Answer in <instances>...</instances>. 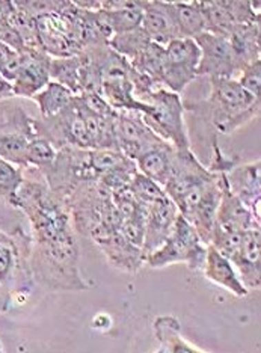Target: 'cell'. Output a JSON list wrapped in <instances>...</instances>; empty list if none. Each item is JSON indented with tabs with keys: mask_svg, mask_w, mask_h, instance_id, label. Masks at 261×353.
I'll list each match as a JSON object with an SVG mask.
<instances>
[{
	"mask_svg": "<svg viewBox=\"0 0 261 353\" xmlns=\"http://www.w3.org/2000/svg\"><path fill=\"white\" fill-rule=\"evenodd\" d=\"M14 207L32 223L35 246L30 250L32 274L49 290H86L79 274V246L70 212L58 194L34 181H23Z\"/></svg>",
	"mask_w": 261,
	"mask_h": 353,
	"instance_id": "obj_1",
	"label": "cell"
},
{
	"mask_svg": "<svg viewBox=\"0 0 261 353\" xmlns=\"http://www.w3.org/2000/svg\"><path fill=\"white\" fill-rule=\"evenodd\" d=\"M210 97L185 106L209 119L218 133L229 134L260 115V99L252 97L231 77H210Z\"/></svg>",
	"mask_w": 261,
	"mask_h": 353,
	"instance_id": "obj_2",
	"label": "cell"
},
{
	"mask_svg": "<svg viewBox=\"0 0 261 353\" xmlns=\"http://www.w3.org/2000/svg\"><path fill=\"white\" fill-rule=\"evenodd\" d=\"M147 110L140 114L142 121L160 139L168 142L176 151H189L191 142L185 127V104L180 95L163 88L145 99Z\"/></svg>",
	"mask_w": 261,
	"mask_h": 353,
	"instance_id": "obj_3",
	"label": "cell"
},
{
	"mask_svg": "<svg viewBox=\"0 0 261 353\" xmlns=\"http://www.w3.org/2000/svg\"><path fill=\"white\" fill-rule=\"evenodd\" d=\"M205 250L207 245L201 242L195 228L178 213L169 237L159 250L147 256L145 263L153 269L186 263L192 270H198L204 266Z\"/></svg>",
	"mask_w": 261,
	"mask_h": 353,
	"instance_id": "obj_4",
	"label": "cell"
},
{
	"mask_svg": "<svg viewBox=\"0 0 261 353\" xmlns=\"http://www.w3.org/2000/svg\"><path fill=\"white\" fill-rule=\"evenodd\" d=\"M201 50L195 39L177 38L165 46V68L162 85L171 92L181 94L185 88L198 76Z\"/></svg>",
	"mask_w": 261,
	"mask_h": 353,
	"instance_id": "obj_5",
	"label": "cell"
},
{
	"mask_svg": "<svg viewBox=\"0 0 261 353\" xmlns=\"http://www.w3.org/2000/svg\"><path fill=\"white\" fill-rule=\"evenodd\" d=\"M115 136L118 151L125 157L136 160L145 151L165 143L153 130L144 124L138 112L120 110L115 121Z\"/></svg>",
	"mask_w": 261,
	"mask_h": 353,
	"instance_id": "obj_6",
	"label": "cell"
},
{
	"mask_svg": "<svg viewBox=\"0 0 261 353\" xmlns=\"http://www.w3.org/2000/svg\"><path fill=\"white\" fill-rule=\"evenodd\" d=\"M195 43L201 50L198 76L209 77H231L239 71L229 39L210 32H202L195 38Z\"/></svg>",
	"mask_w": 261,
	"mask_h": 353,
	"instance_id": "obj_7",
	"label": "cell"
},
{
	"mask_svg": "<svg viewBox=\"0 0 261 353\" xmlns=\"http://www.w3.org/2000/svg\"><path fill=\"white\" fill-rule=\"evenodd\" d=\"M52 56L44 50H28L21 53V65L12 86L14 95L32 99L50 82Z\"/></svg>",
	"mask_w": 261,
	"mask_h": 353,
	"instance_id": "obj_8",
	"label": "cell"
},
{
	"mask_svg": "<svg viewBox=\"0 0 261 353\" xmlns=\"http://www.w3.org/2000/svg\"><path fill=\"white\" fill-rule=\"evenodd\" d=\"M177 214L178 208L172 203V199L168 195L157 199L156 203L148 207L144 245H142L144 261L149 254L159 250L165 243V240L169 237L174 228V223H176Z\"/></svg>",
	"mask_w": 261,
	"mask_h": 353,
	"instance_id": "obj_9",
	"label": "cell"
},
{
	"mask_svg": "<svg viewBox=\"0 0 261 353\" xmlns=\"http://www.w3.org/2000/svg\"><path fill=\"white\" fill-rule=\"evenodd\" d=\"M219 183L220 201L216 210L215 227L224 231H247L251 228H260V221H257L249 208L229 190L227 174H219Z\"/></svg>",
	"mask_w": 261,
	"mask_h": 353,
	"instance_id": "obj_10",
	"label": "cell"
},
{
	"mask_svg": "<svg viewBox=\"0 0 261 353\" xmlns=\"http://www.w3.org/2000/svg\"><path fill=\"white\" fill-rule=\"evenodd\" d=\"M240 274L243 285L248 290H260L261 284V234L260 228L243 232L239 250L229 259Z\"/></svg>",
	"mask_w": 261,
	"mask_h": 353,
	"instance_id": "obj_11",
	"label": "cell"
},
{
	"mask_svg": "<svg viewBox=\"0 0 261 353\" xmlns=\"http://www.w3.org/2000/svg\"><path fill=\"white\" fill-rule=\"evenodd\" d=\"M228 188L260 221V160L254 163L233 166L227 172Z\"/></svg>",
	"mask_w": 261,
	"mask_h": 353,
	"instance_id": "obj_12",
	"label": "cell"
},
{
	"mask_svg": "<svg viewBox=\"0 0 261 353\" xmlns=\"http://www.w3.org/2000/svg\"><path fill=\"white\" fill-rule=\"evenodd\" d=\"M204 275L211 283L225 288L227 292L233 293L236 298H244L249 290L243 285L242 279L237 275L234 266L228 259L220 254L215 246L207 245L204 260Z\"/></svg>",
	"mask_w": 261,
	"mask_h": 353,
	"instance_id": "obj_13",
	"label": "cell"
},
{
	"mask_svg": "<svg viewBox=\"0 0 261 353\" xmlns=\"http://www.w3.org/2000/svg\"><path fill=\"white\" fill-rule=\"evenodd\" d=\"M142 29L147 32L149 41L159 46H168L178 38L176 25L172 20L169 2H148L142 19Z\"/></svg>",
	"mask_w": 261,
	"mask_h": 353,
	"instance_id": "obj_14",
	"label": "cell"
},
{
	"mask_svg": "<svg viewBox=\"0 0 261 353\" xmlns=\"http://www.w3.org/2000/svg\"><path fill=\"white\" fill-rule=\"evenodd\" d=\"M98 246L114 268L127 272V274H136L145 263L140 248L129 242L120 230L112 232L106 240L98 243Z\"/></svg>",
	"mask_w": 261,
	"mask_h": 353,
	"instance_id": "obj_15",
	"label": "cell"
},
{
	"mask_svg": "<svg viewBox=\"0 0 261 353\" xmlns=\"http://www.w3.org/2000/svg\"><path fill=\"white\" fill-rule=\"evenodd\" d=\"M228 39L239 71L260 59V23L236 25Z\"/></svg>",
	"mask_w": 261,
	"mask_h": 353,
	"instance_id": "obj_16",
	"label": "cell"
},
{
	"mask_svg": "<svg viewBox=\"0 0 261 353\" xmlns=\"http://www.w3.org/2000/svg\"><path fill=\"white\" fill-rule=\"evenodd\" d=\"M154 336L159 341L160 353H204L205 350L192 346L181 334L178 320L171 316L157 317L153 323Z\"/></svg>",
	"mask_w": 261,
	"mask_h": 353,
	"instance_id": "obj_17",
	"label": "cell"
},
{
	"mask_svg": "<svg viewBox=\"0 0 261 353\" xmlns=\"http://www.w3.org/2000/svg\"><path fill=\"white\" fill-rule=\"evenodd\" d=\"M174 151L176 150L172 148L171 143L165 142L159 147L145 151L144 154L134 160V163H136V168L140 174H144L148 179L154 180L157 184L165 188L171 174Z\"/></svg>",
	"mask_w": 261,
	"mask_h": 353,
	"instance_id": "obj_18",
	"label": "cell"
},
{
	"mask_svg": "<svg viewBox=\"0 0 261 353\" xmlns=\"http://www.w3.org/2000/svg\"><path fill=\"white\" fill-rule=\"evenodd\" d=\"M178 38L195 39L205 32V21L198 2H169Z\"/></svg>",
	"mask_w": 261,
	"mask_h": 353,
	"instance_id": "obj_19",
	"label": "cell"
},
{
	"mask_svg": "<svg viewBox=\"0 0 261 353\" xmlns=\"http://www.w3.org/2000/svg\"><path fill=\"white\" fill-rule=\"evenodd\" d=\"M201 8L205 21V32L219 37L228 38L236 26V23L225 5V0H209V2H198Z\"/></svg>",
	"mask_w": 261,
	"mask_h": 353,
	"instance_id": "obj_20",
	"label": "cell"
},
{
	"mask_svg": "<svg viewBox=\"0 0 261 353\" xmlns=\"http://www.w3.org/2000/svg\"><path fill=\"white\" fill-rule=\"evenodd\" d=\"M74 94L67 90L65 86L50 80L49 85H47L43 91L35 94L32 100L38 103L41 118H52L61 114V112L71 103Z\"/></svg>",
	"mask_w": 261,
	"mask_h": 353,
	"instance_id": "obj_21",
	"label": "cell"
},
{
	"mask_svg": "<svg viewBox=\"0 0 261 353\" xmlns=\"http://www.w3.org/2000/svg\"><path fill=\"white\" fill-rule=\"evenodd\" d=\"M50 80L65 86L74 95L82 94L81 86V61L77 56L70 58H52Z\"/></svg>",
	"mask_w": 261,
	"mask_h": 353,
	"instance_id": "obj_22",
	"label": "cell"
},
{
	"mask_svg": "<svg viewBox=\"0 0 261 353\" xmlns=\"http://www.w3.org/2000/svg\"><path fill=\"white\" fill-rule=\"evenodd\" d=\"M149 43L152 41H149L147 32L140 26L134 30L123 32V34H115L109 39L107 46L115 53H118L129 62H132L147 49Z\"/></svg>",
	"mask_w": 261,
	"mask_h": 353,
	"instance_id": "obj_23",
	"label": "cell"
},
{
	"mask_svg": "<svg viewBox=\"0 0 261 353\" xmlns=\"http://www.w3.org/2000/svg\"><path fill=\"white\" fill-rule=\"evenodd\" d=\"M130 65L138 73L149 77L157 85H162L165 68V47L152 41L136 59L130 62Z\"/></svg>",
	"mask_w": 261,
	"mask_h": 353,
	"instance_id": "obj_24",
	"label": "cell"
},
{
	"mask_svg": "<svg viewBox=\"0 0 261 353\" xmlns=\"http://www.w3.org/2000/svg\"><path fill=\"white\" fill-rule=\"evenodd\" d=\"M34 134L28 132H0V159L12 165L28 168L26 148Z\"/></svg>",
	"mask_w": 261,
	"mask_h": 353,
	"instance_id": "obj_25",
	"label": "cell"
},
{
	"mask_svg": "<svg viewBox=\"0 0 261 353\" xmlns=\"http://www.w3.org/2000/svg\"><path fill=\"white\" fill-rule=\"evenodd\" d=\"M56 156L58 150L49 139L41 138V136H35V138L29 139L26 148L28 166H36L39 168V171L44 172L53 166Z\"/></svg>",
	"mask_w": 261,
	"mask_h": 353,
	"instance_id": "obj_26",
	"label": "cell"
},
{
	"mask_svg": "<svg viewBox=\"0 0 261 353\" xmlns=\"http://www.w3.org/2000/svg\"><path fill=\"white\" fill-rule=\"evenodd\" d=\"M100 11L114 35L140 28L142 19H144V10H139V8H133V10H112V11L100 10Z\"/></svg>",
	"mask_w": 261,
	"mask_h": 353,
	"instance_id": "obj_27",
	"label": "cell"
},
{
	"mask_svg": "<svg viewBox=\"0 0 261 353\" xmlns=\"http://www.w3.org/2000/svg\"><path fill=\"white\" fill-rule=\"evenodd\" d=\"M23 181H25V179H23L21 166L12 165L0 159V199L14 205L15 196H17V192L21 188Z\"/></svg>",
	"mask_w": 261,
	"mask_h": 353,
	"instance_id": "obj_28",
	"label": "cell"
},
{
	"mask_svg": "<svg viewBox=\"0 0 261 353\" xmlns=\"http://www.w3.org/2000/svg\"><path fill=\"white\" fill-rule=\"evenodd\" d=\"M129 189L133 196L136 198V201L144 204L145 207H149L153 203H156L157 199H160L166 195L160 184H157L154 180L148 179V176L140 174L139 171L133 176Z\"/></svg>",
	"mask_w": 261,
	"mask_h": 353,
	"instance_id": "obj_29",
	"label": "cell"
},
{
	"mask_svg": "<svg viewBox=\"0 0 261 353\" xmlns=\"http://www.w3.org/2000/svg\"><path fill=\"white\" fill-rule=\"evenodd\" d=\"M19 264V250L15 245L0 246V284L6 285L14 278Z\"/></svg>",
	"mask_w": 261,
	"mask_h": 353,
	"instance_id": "obj_30",
	"label": "cell"
},
{
	"mask_svg": "<svg viewBox=\"0 0 261 353\" xmlns=\"http://www.w3.org/2000/svg\"><path fill=\"white\" fill-rule=\"evenodd\" d=\"M244 91L249 92L252 97L260 99L261 91V61L257 59L242 71L240 79L237 80Z\"/></svg>",
	"mask_w": 261,
	"mask_h": 353,
	"instance_id": "obj_31",
	"label": "cell"
},
{
	"mask_svg": "<svg viewBox=\"0 0 261 353\" xmlns=\"http://www.w3.org/2000/svg\"><path fill=\"white\" fill-rule=\"evenodd\" d=\"M15 54H17V52H14L12 49H10V47L0 41V73H2V70L5 68L6 63L10 62Z\"/></svg>",
	"mask_w": 261,
	"mask_h": 353,
	"instance_id": "obj_32",
	"label": "cell"
},
{
	"mask_svg": "<svg viewBox=\"0 0 261 353\" xmlns=\"http://www.w3.org/2000/svg\"><path fill=\"white\" fill-rule=\"evenodd\" d=\"M10 97H14V86L10 80H6L2 74H0V100H5Z\"/></svg>",
	"mask_w": 261,
	"mask_h": 353,
	"instance_id": "obj_33",
	"label": "cell"
},
{
	"mask_svg": "<svg viewBox=\"0 0 261 353\" xmlns=\"http://www.w3.org/2000/svg\"><path fill=\"white\" fill-rule=\"evenodd\" d=\"M3 245H15V240L10 236H6L5 232L0 231V246H3Z\"/></svg>",
	"mask_w": 261,
	"mask_h": 353,
	"instance_id": "obj_34",
	"label": "cell"
},
{
	"mask_svg": "<svg viewBox=\"0 0 261 353\" xmlns=\"http://www.w3.org/2000/svg\"><path fill=\"white\" fill-rule=\"evenodd\" d=\"M3 350V347H2V343H0V352H2Z\"/></svg>",
	"mask_w": 261,
	"mask_h": 353,
	"instance_id": "obj_35",
	"label": "cell"
}]
</instances>
